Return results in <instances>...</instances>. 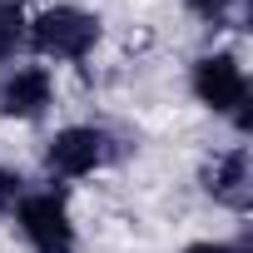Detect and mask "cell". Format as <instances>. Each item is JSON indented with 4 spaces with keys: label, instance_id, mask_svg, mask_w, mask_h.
I'll return each instance as SVG.
<instances>
[{
    "label": "cell",
    "instance_id": "1",
    "mask_svg": "<svg viewBox=\"0 0 253 253\" xmlns=\"http://www.w3.org/2000/svg\"><path fill=\"white\" fill-rule=\"evenodd\" d=\"M45 60H84L94 45H99V15L80 10V5H50L30 20V35H25Z\"/></svg>",
    "mask_w": 253,
    "mask_h": 253
},
{
    "label": "cell",
    "instance_id": "2",
    "mask_svg": "<svg viewBox=\"0 0 253 253\" xmlns=\"http://www.w3.org/2000/svg\"><path fill=\"white\" fill-rule=\"evenodd\" d=\"M114 154H119V144L104 129H94V124H70V129H60L45 144V169L60 174V179H84V174L104 169Z\"/></svg>",
    "mask_w": 253,
    "mask_h": 253
},
{
    "label": "cell",
    "instance_id": "3",
    "mask_svg": "<svg viewBox=\"0 0 253 253\" xmlns=\"http://www.w3.org/2000/svg\"><path fill=\"white\" fill-rule=\"evenodd\" d=\"M189 84H194V99H199L204 109H213V114H238V109H248V75H243V65H238L233 55H223V50L194 60Z\"/></svg>",
    "mask_w": 253,
    "mask_h": 253
},
{
    "label": "cell",
    "instance_id": "4",
    "mask_svg": "<svg viewBox=\"0 0 253 253\" xmlns=\"http://www.w3.org/2000/svg\"><path fill=\"white\" fill-rule=\"evenodd\" d=\"M15 223L35 253H75V223L60 194H25L15 204Z\"/></svg>",
    "mask_w": 253,
    "mask_h": 253
},
{
    "label": "cell",
    "instance_id": "5",
    "mask_svg": "<svg viewBox=\"0 0 253 253\" xmlns=\"http://www.w3.org/2000/svg\"><path fill=\"white\" fill-rule=\"evenodd\" d=\"M199 184H204V194H209L213 204H223V209L243 213V209H248V199H253V169H248V149L238 144V149H223V154H213V159L199 169Z\"/></svg>",
    "mask_w": 253,
    "mask_h": 253
},
{
    "label": "cell",
    "instance_id": "6",
    "mask_svg": "<svg viewBox=\"0 0 253 253\" xmlns=\"http://www.w3.org/2000/svg\"><path fill=\"white\" fill-rule=\"evenodd\" d=\"M55 104V80L45 65H25L0 80V114L5 119H40Z\"/></svg>",
    "mask_w": 253,
    "mask_h": 253
},
{
    "label": "cell",
    "instance_id": "7",
    "mask_svg": "<svg viewBox=\"0 0 253 253\" xmlns=\"http://www.w3.org/2000/svg\"><path fill=\"white\" fill-rule=\"evenodd\" d=\"M25 35H30L25 10L15 5V0H0V65H5V60H15V50L25 45Z\"/></svg>",
    "mask_w": 253,
    "mask_h": 253
},
{
    "label": "cell",
    "instance_id": "8",
    "mask_svg": "<svg viewBox=\"0 0 253 253\" xmlns=\"http://www.w3.org/2000/svg\"><path fill=\"white\" fill-rule=\"evenodd\" d=\"M184 5L199 15V20H209V25H218V20H228L233 10H238V0H184Z\"/></svg>",
    "mask_w": 253,
    "mask_h": 253
},
{
    "label": "cell",
    "instance_id": "9",
    "mask_svg": "<svg viewBox=\"0 0 253 253\" xmlns=\"http://www.w3.org/2000/svg\"><path fill=\"white\" fill-rule=\"evenodd\" d=\"M20 199H25V179L15 169H0V213H15Z\"/></svg>",
    "mask_w": 253,
    "mask_h": 253
},
{
    "label": "cell",
    "instance_id": "10",
    "mask_svg": "<svg viewBox=\"0 0 253 253\" xmlns=\"http://www.w3.org/2000/svg\"><path fill=\"white\" fill-rule=\"evenodd\" d=\"M184 253H233V243H189Z\"/></svg>",
    "mask_w": 253,
    "mask_h": 253
}]
</instances>
